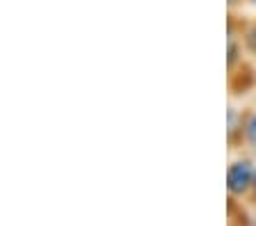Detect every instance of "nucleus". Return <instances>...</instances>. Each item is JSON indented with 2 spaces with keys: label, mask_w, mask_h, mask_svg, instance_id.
<instances>
[{
  "label": "nucleus",
  "mask_w": 256,
  "mask_h": 226,
  "mask_svg": "<svg viewBox=\"0 0 256 226\" xmlns=\"http://www.w3.org/2000/svg\"><path fill=\"white\" fill-rule=\"evenodd\" d=\"M256 181V156L247 151H238L226 167V194L231 201L250 199Z\"/></svg>",
  "instance_id": "nucleus-1"
},
{
  "label": "nucleus",
  "mask_w": 256,
  "mask_h": 226,
  "mask_svg": "<svg viewBox=\"0 0 256 226\" xmlns=\"http://www.w3.org/2000/svg\"><path fill=\"white\" fill-rule=\"evenodd\" d=\"M238 151H247V153L256 156V108L245 110L242 128H240V140H238Z\"/></svg>",
  "instance_id": "nucleus-2"
},
{
  "label": "nucleus",
  "mask_w": 256,
  "mask_h": 226,
  "mask_svg": "<svg viewBox=\"0 0 256 226\" xmlns=\"http://www.w3.org/2000/svg\"><path fill=\"white\" fill-rule=\"evenodd\" d=\"M242 117H245V110H238V108H234V105H231L229 112H226V137H229V144L234 146V149H238Z\"/></svg>",
  "instance_id": "nucleus-3"
},
{
  "label": "nucleus",
  "mask_w": 256,
  "mask_h": 226,
  "mask_svg": "<svg viewBox=\"0 0 256 226\" xmlns=\"http://www.w3.org/2000/svg\"><path fill=\"white\" fill-rule=\"evenodd\" d=\"M242 43H245L247 55L256 62V16L245 21V25H242Z\"/></svg>",
  "instance_id": "nucleus-4"
},
{
  "label": "nucleus",
  "mask_w": 256,
  "mask_h": 226,
  "mask_svg": "<svg viewBox=\"0 0 256 226\" xmlns=\"http://www.w3.org/2000/svg\"><path fill=\"white\" fill-rule=\"evenodd\" d=\"M226 7H229V11H238L245 7V0H226Z\"/></svg>",
  "instance_id": "nucleus-5"
},
{
  "label": "nucleus",
  "mask_w": 256,
  "mask_h": 226,
  "mask_svg": "<svg viewBox=\"0 0 256 226\" xmlns=\"http://www.w3.org/2000/svg\"><path fill=\"white\" fill-rule=\"evenodd\" d=\"M250 204L256 208V181H254V188H252V194H250Z\"/></svg>",
  "instance_id": "nucleus-6"
},
{
  "label": "nucleus",
  "mask_w": 256,
  "mask_h": 226,
  "mask_svg": "<svg viewBox=\"0 0 256 226\" xmlns=\"http://www.w3.org/2000/svg\"><path fill=\"white\" fill-rule=\"evenodd\" d=\"M245 7H252V9H256V0H245Z\"/></svg>",
  "instance_id": "nucleus-7"
}]
</instances>
